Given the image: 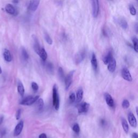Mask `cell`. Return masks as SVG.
<instances>
[{
    "instance_id": "obj_1",
    "label": "cell",
    "mask_w": 138,
    "mask_h": 138,
    "mask_svg": "<svg viewBox=\"0 0 138 138\" xmlns=\"http://www.w3.org/2000/svg\"><path fill=\"white\" fill-rule=\"evenodd\" d=\"M53 105L56 110L58 111L59 108V97L58 91V87L55 84L53 86Z\"/></svg>"
},
{
    "instance_id": "obj_2",
    "label": "cell",
    "mask_w": 138,
    "mask_h": 138,
    "mask_svg": "<svg viewBox=\"0 0 138 138\" xmlns=\"http://www.w3.org/2000/svg\"><path fill=\"white\" fill-rule=\"evenodd\" d=\"M39 98V96H37L35 97L33 96H28L24 98L20 103L21 105L30 106L33 105V104L36 103L37 100Z\"/></svg>"
},
{
    "instance_id": "obj_3",
    "label": "cell",
    "mask_w": 138,
    "mask_h": 138,
    "mask_svg": "<svg viewBox=\"0 0 138 138\" xmlns=\"http://www.w3.org/2000/svg\"><path fill=\"white\" fill-rule=\"evenodd\" d=\"M74 73V71H72L64 78V82L65 85V89L67 90L69 89V87L71 86V85L72 83V79L73 77V74Z\"/></svg>"
},
{
    "instance_id": "obj_4",
    "label": "cell",
    "mask_w": 138,
    "mask_h": 138,
    "mask_svg": "<svg viewBox=\"0 0 138 138\" xmlns=\"http://www.w3.org/2000/svg\"><path fill=\"white\" fill-rule=\"evenodd\" d=\"M92 6V14L94 17L98 16L99 10L98 0H91Z\"/></svg>"
},
{
    "instance_id": "obj_5",
    "label": "cell",
    "mask_w": 138,
    "mask_h": 138,
    "mask_svg": "<svg viewBox=\"0 0 138 138\" xmlns=\"http://www.w3.org/2000/svg\"><path fill=\"white\" fill-rule=\"evenodd\" d=\"M90 107V104L86 102H83L78 105L77 108L79 113H84L88 111Z\"/></svg>"
},
{
    "instance_id": "obj_6",
    "label": "cell",
    "mask_w": 138,
    "mask_h": 138,
    "mask_svg": "<svg viewBox=\"0 0 138 138\" xmlns=\"http://www.w3.org/2000/svg\"><path fill=\"white\" fill-rule=\"evenodd\" d=\"M85 57V51L84 50H81L78 52L75 56L74 61L76 64H79L82 62Z\"/></svg>"
},
{
    "instance_id": "obj_7",
    "label": "cell",
    "mask_w": 138,
    "mask_h": 138,
    "mask_svg": "<svg viewBox=\"0 0 138 138\" xmlns=\"http://www.w3.org/2000/svg\"><path fill=\"white\" fill-rule=\"evenodd\" d=\"M121 76L125 80L128 81H132V77L130 71L126 68H124L121 70Z\"/></svg>"
},
{
    "instance_id": "obj_8",
    "label": "cell",
    "mask_w": 138,
    "mask_h": 138,
    "mask_svg": "<svg viewBox=\"0 0 138 138\" xmlns=\"http://www.w3.org/2000/svg\"><path fill=\"white\" fill-rule=\"evenodd\" d=\"M40 0H30L28 9L31 11H35L38 8Z\"/></svg>"
},
{
    "instance_id": "obj_9",
    "label": "cell",
    "mask_w": 138,
    "mask_h": 138,
    "mask_svg": "<svg viewBox=\"0 0 138 138\" xmlns=\"http://www.w3.org/2000/svg\"><path fill=\"white\" fill-rule=\"evenodd\" d=\"M24 126V123L23 121H21L17 124V125L16 126L14 132V136L15 137H17L21 133L22 131L23 130Z\"/></svg>"
},
{
    "instance_id": "obj_10",
    "label": "cell",
    "mask_w": 138,
    "mask_h": 138,
    "mask_svg": "<svg viewBox=\"0 0 138 138\" xmlns=\"http://www.w3.org/2000/svg\"><path fill=\"white\" fill-rule=\"evenodd\" d=\"M128 122L132 127L136 128L137 126V121L136 117H135L133 113L130 112L128 115Z\"/></svg>"
},
{
    "instance_id": "obj_11",
    "label": "cell",
    "mask_w": 138,
    "mask_h": 138,
    "mask_svg": "<svg viewBox=\"0 0 138 138\" xmlns=\"http://www.w3.org/2000/svg\"><path fill=\"white\" fill-rule=\"evenodd\" d=\"M32 37L33 39V46H34V51L38 55L41 48H40L39 42L38 40V39L37 38V37L34 35V34H33Z\"/></svg>"
},
{
    "instance_id": "obj_12",
    "label": "cell",
    "mask_w": 138,
    "mask_h": 138,
    "mask_svg": "<svg viewBox=\"0 0 138 138\" xmlns=\"http://www.w3.org/2000/svg\"><path fill=\"white\" fill-rule=\"evenodd\" d=\"M104 98L107 105L110 107H114V102L112 96L108 93H106L104 95Z\"/></svg>"
},
{
    "instance_id": "obj_13",
    "label": "cell",
    "mask_w": 138,
    "mask_h": 138,
    "mask_svg": "<svg viewBox=\"0 0 138 138\" xmlns=\"http://www.w3.org/2000/svg\"><path fill=\"white\" fill-rule=\"evenodd\" d=\"M108 64V67H107V69L110 72H114L115 70V68H116V65H117V63H116V61L115 59L113 57L111 60L109 62Z\"/></svg>"
},
{
    "instance_id": "obj_14",
    "label": "cell",
    "mask_w": 138,
    "mask_h": 138,
    "mask_svg": "<svg viewBox=\"0 0 138 138\" xmlns=\"http://www.w3.org/2000/svg\"><path fill=\"white\" fill-rule=\"evenodd\" d=\"M117 22L119 24L123 29L126 30L128 27V24L127 21L123 18H120L117 19Z\"/></svg>"
},
{
    "instance_id": "obj_15",
    "label": "cell",
    "mask_w": 138,
    "mask_h": 138,
    "mask_svg": "<svg viewBox=\"0 0 138 138\" xmlns=\"http://www.w3.org/2000/svg\"><path fill=\"white\" fill-rule=\"evenodd\" d=\"M3 55L4 59L6 62H10L12 61V57H11V53L9 50L4 49Z\"/></svg>"
},
{
    "instance_id": "obj_16",
    "label": "cell",
    "mask_w": 138,
    "mask_h": 138,
    "mask_svg": "<svg viewBox=\"0 0 138 138\" xmlns=\"http://www.w3.org/2000/svg\"><path fill=\"white\" fill-rule=\"evenodd\" d=\"M91 64L92 66V68L95 71H97L98 69V62H97V59L96 57V55L93 53L91 57Z\"/></svg>"
},
{
    "instance_id": "obj_17",
    "label": "cell",
    "mask_w": 138,
    "mask_h": 138,
    "mask_svg": "<svg viewBox=\"0 0 138 138\" xmlns=\"http://www.w3.org/2000/svg\"><path fill=\"white\" fill-rule=\"evenodd\" d=\"M5 10L6 12L10 15H15L16 13V9L12 5L10 4H8L6 5L5 7Z\"/></svg>"
},
{
    "instance_id": "obj_18",
    "label": "cell",
    "mask_w": 138,
    "mask_h": 138,
    "mask_svg": "<svg viewBox=\"0 0 138 138\" xmlns=\"http://www.w3.org/2000/svg\"><path fill=\"white\" fill-rule=\"evenodd\" d=\"M83 90L82 88L78 89L77 91L76 96V100L77 103L80 102L82 100L83 97Z\"/></svg>"
},
{
    "instance_id": "obj_19",
    "label": "cell",
    "mask_w": 138,
    "mask_h": 138,
    "mask_svg": "<svg viewBox=\"0 0 138 138\" xmlns=\"http://www.w3.org/2000/svg\"><path fill=\"white\" fill-rule=\"evenodd\" d=\"M113 58V55L111 51H109L106 55L103 57V62L105 64H107L111 60V59Z\"/></svg>"
},
{
    "instance_id": "obj_20",
    "label": "cell",
    "mask_w": 138,
    "mask_h": 138,
    "mask_svg": "<svg viewBox=\"0 0 138 138\" xmlns=\"http://www.w3.org/2000/svg\"><path fill=\"white\" fill-rule=\"evenodd\" d=\"M121 124L125 132L126 133H128V131H129V127H128V124L126 119L124 118L121 119Z\"/></svg>"
},
{
    "instance_id": "obj_21",
    "label": "cell",
    "mask_w": 138,
    "mask_h": 138,
    "mask_svg": "<svg viewBox=\"0 0 138 138\" xmlns=\"http://www.w3.org/2000/svg\"><path fill=\"white\" fill-rule=\"evenodd\" d=\"M17 91L19 93L20 95L22 96L23 97L24 95V92H25V90H24V87L23 85L22 84L21 82H20L18 83V85H17Z\"/></svg>"
},
{
    "instance_id": "obj_22",
    "label": "cell",
    "mask_w": 138,
    "mask_h": 138,
    "mask_svg": "<svg viewBox=\"0 0 138 138\" xmlns=\"http://www.w3.org/2000/svg\"><path fill=\"white\" fill-rule=\"evenodd\" d=\"M38 55L40 56V57L42 59V61H46V59L48 57V55H47V53L45 51V50L44 48H41L40 49V51L38 54Z\"/></svg>"
},
{
    "instance_id": "obj_23",
    "label": "cell",
    "mask_w": 138,
    "mask_h": 138,
    "mask_svg": "<svg viewBox=\"0 0 138 138\" xmlns=\"http://www.w3.org/2000/svg\"><path fill=\"white\" fill-rule=\"evenodd\" d=\"M36 102V106L37 108L38 111H41L43 109L44 107V101L41 98L38 99L37 100Z\"/></svg>"
},
{
    "instance_id": "obj_24",
    "label": "cell",
    "mask_w": 138,
    "mask_h": 138,
    "mask_svg": "<svg viewBox=\"0 0 138 138\" xmlns=\"http://www.w3.org/2000/svg\"><path fill=\"white\" fill-rule=\"evenodd\" d=\"M21 54L22 57L24 59V61H27L28 58H29V55H28L27 50L24 48L22 47L21 49Z\"/></svg>"
},
{
    "instance_id": "obj_25",
    "label": "cell",
    "mask_w": 138,
    "mask_h": 138,
    "mask_svg": "<svg viewBox=\"0 0 138 138\" xmlns=\"http://www.w3.org/2000/svg\"><path fill=\"white\" fill-rule=\"evenodd\" d=\"M132 42L133 43L134 49L136 52H138V38L136 37H134L132 38Z\"/></svg>"
},
{
    "instance_id": "obj_26",
    "label": "cell",
    "mask_w": 138,
    "mask_h": 138,
    "mask_svg": "<svg viewBox=\"0 0 138 138\" xmlns=\"http://www.w3.org/2000/svg\"><path fill=\"white\" fill-rule=\"evenodd\" d=\"M44 38L46 40V42L48 43V44H49V45H51L52 44V39H51V37L49 35V34L48 33H44Z\"/></svg>"
},
{
    "instance_id": "obj_27",
    "label": "cell",
    "mask_w": 138,
    "mask_h": 138,
    "mask_svg": "<svg viewBox=\"0 0 138 138\" xmlns=\"http://www.w3.org/2000/svg\"><path fill=\"white\" fill-rule=\"evenodd\" d=\"M58 74L59 76L60 77V79L61 80H64L65 78V76H64V71L63 69L61 67H59L58 69Z\"/></svg>"
},
{
    "instance_id": "obj_28",
    "label": "cell",
    "mask_w": 138,
    "mask_h": 138,
    "mask_svg": "<svg viewBox=\"0 0 138 138\" xmlns=\"http://www.w3.org/2000/svg\"><path fill=\"white\" fill-rule=\"evenodd\" d=\"M129 10L130 11V13L132 15H136L137 14V10L135 8L134 6L132 4H130L129 5Z\"/></svg>"
},
{
    "instance_id": "obj_29",
    "label": "cell",
    "mask_w": 138,
    "mask_h": 138,
    "mask_svg": "<svg viewBox=\"0 0 138 138\" xmlns=\"http://www.w3.org/2000/svg\"><path fill=\"white\" fill-rule=\"evenodd\" d=\"M122 107L124 109H127L130 107V103L127 99H125L122 103Z\"/></svg>"
},
{
    "instance_id": "obj_30",
    "label": "cell",
    "mask_w": 138,
    "mask_h": 138,
    "mask_svg": "<svg viewBox=\"0 0 138 138\" xmlns=\"http://www.w3.org/2000/svg\"><path fill=\"white\" fill-rule=\"evenodd\" d=\"M72 130L76 133H79L80 132V127L77 123L74 124L72 127Z\"/></svg>"
},
{
    "instance_id": "obj_31",
    "label": "cell",
    "mask_w": 138,
    "mask_h": 138,
    "mask_svg": "<svg viewBox=\"0 0 138 138\" xmlns=\"http://www.w3.org/2000/svg\"><path fill=\"white\" fill-rule=\"evenodd\" d=\"M76 100V95L74 93H71L69 96V101L70 103H72Z\"/></svg>"
},
{
    "instance_id": "obj_32",
    "label": "cell",
    "mask_w": 138,
    "mask_h": 138,
    "mask_svg": "<svg viewBox=\"0 0 138 138\" xmlns=\"http://www.w3.org/2000/svg\"><path fill=\"white\" fill-rule=\"evenodd\" d=\"M31 87L33 89V90H34V91H36L38 90V85L35 82H33L31 83Z\"/></svg>"
},
{
    "instance_id": "obj_33",
    "label": "cell",
    "mask_w": 138,
    "mask_h": 138,
    "mask_svg": "<svg viewBox=\"0 0 138 138\" xmlns=\"http://www.w3.org/2000/svg\"><path fill=\"white\" fill-rule=\"evenodd\" d=\"M21 112L22 111L21 109H18L16 112V120H19L21 118Z\"/></svg>"
},
{
    "instance_id": "obj_34",
    "label": "cell",
    "mask_w": 138,
    "mask_h": 138,
    "mask_svg": "<svg viewBox=\"0 0 138 138\" xmlns=\"http://www.w3.org/2000/svg\"><path fill=\"white\" fill-rule=\"evenodd\" d=\"M39 138H47L46 135L45 133H42L41 134L39 135Z\"/></svg>"
},
{
    "instance_id": "obj_35",
    "label": "cell",
    "mask_w": 138,
    "mask_h": 138,
    "mask_svg": "<svg viewBox=\"0 0 138 138\" xmlns=\"http://www.w3.org/2000/svg\"><path fill=\"white\" fill-rule=\"evenodd\" d=\"M132 138H138V134L137 133H133L132 135Z\"/></svg>"
},
{
    "instance_id": "obj_36",
    "label": "cell",
    "mask_w": 138,
    "mask_h": 138,
    "mask_svg": "<svg viewBox=\"0 0 138 138\" xmlns=\"http://www.w3.org/2000/svg\"><path fill=\"white\" fill-rule=\"evenodd\" d=\"M13 2L15 3H18V0H13Z\"/></svg>"
},
{
    "instance_id": "obj_37",
    "label": "cell",
    "mask_w": 138,
    "mask_h": 138,
    "mask_svg": "<svg viewBox=\"0 0 138 138\" xmlns=\"http://www.w3.org/2000/svg\"><path fill=\"white\" fill-rule=\"evenodd\" d=\"M2 72V69H1V67H0V74H1Z\"/></svg>"
}]
</instances>
